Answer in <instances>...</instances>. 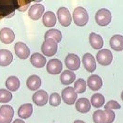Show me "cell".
<instances>
[{"instance_id": "6da1fadb", "label": "cell", "mask_w": 123, "mask_h": 123, "mask_svg": "<svg viewBox=\"0 0 123 123\" xmlns=\"http://www.w3.org/2000/svg\"><path fill=\"white\" fill-rule=\"evenodd\" d=\"M115 113L111 109L97 110L92 115L94 123H112L115 119Z\"/></svg>"}, {"instance_id": "7a4b0ae2", "label": "cell", "mask_w": 123, "mask_h": 123, "mask_svg": "<svg viewBox=\"0 0 123 123\" xmlns=\"http://www.w3.org/2000/svg\"><path fill=\"white\" fill-rule=\"evenodd\" d=\"M73 19L76 25L84 26L88 23L89 16L85 8L78 7L75 8L73 12Z\"/></svg>"}, {"instance_id": "3957f363", "label": "cell", "mask_w": 123, "mask_h": 123, "mask_svg": "<svg viewBox=\"0 0 123 123\" xmlns=\"http://www.w3.org/2000/svg\"><path fill=\"white\" fill-rule=\"evenodd\" d=\"M112 19L111 13L107 9L101 8L98 10L95 15V19L98 25L100 26L107 25Z\"/></svg>"}, {"instance_id": "277c9868", "label": "cell", "mask_w": 123, "mask_h": 123, "mask_svg": "<svg viewBox=\"0 0 123 123\" xmlns=\"http://www.w3.org/2000/svg\"><path fill=\"white\" fill-rule=\"evenodd\" d=\"M58 43L52 38H47L41 46L42 52L48 57L54 56L57 51Z\"/></svg>"}, {"instance_id": "5b68a950", "label": "cell", "mask_w": 123, "mask_h": 123, "mask_svg": "<svg viewBox=\"0 0 123 123\" xmlns=\"http://www.w3.org/2000/svg\"><path fill=\"white\" fill-rule=\"evenodd\" d=\"M96 57L98 63L102 66H108L112 62V53L106 49L100 50L97 53Z\"/></svg>"}, {"instance_id": "8992f818", "label": "cell", "mask_w": 123, "mask_h": 123, "mask_svg": "<svg viewBox=\"0 0 123 123\" xmlns=\"http://www.w3.org/2000/svg\"><path fill=\"white\" fill-rule=\"evenodd\" d=\"M62 96L65 103L69 105H72L76 101L77 98V94L74 88L68 86L62 91Z\"/></svg>"}, {"instance_id": "52a82bcc", "label": "cell", "mask_w": 123, "mask_h": 123, "mask_svg": "<svg viewBox=\"0 0 123 123\" xmlns=\"http://www.w3.org/2000/svg\"><path fill=\"white\" fill-rule=\"evenodd\" d=\"M59 23L63 26H68L71 23L72 18L69 10L65 7H61L57 11Z\"/></svg>"}, {"instance_id": "ba28073f", "label": "cell", "mask_w": 123, "mask_h": 123, "mask_svg": "<svg viewBox=\"0 0 123 123\" xmlns=\"http://www.w3.org/2000/svg\"><path fill=\"white\" fill-rule=\"evenodd\" d=\"M14 49L16 55L20 59H26L30 55V50L24 42H18L16 43Z\"/></svg>"}, {"instance_id": "9c48e42d", "label": "cell", "mask_w": 123, "mask_h": 123, "mask_svg": "<svg viewBox=\"0 0 123 123\" xmlns=\"http://www.w3.org/2000/svg\"><path fill=\"white\" fill-rule=\"evenodd\" d=\"M65 63L69 69L73 71L77 70L80 67V58L75 54L70 53L65 58Z\"/></svg>"}, {"instance_id": "30bf717a", "label": "cell", "mask_w": 123, "mask_h": 123, "mask_svg": "<svg viewBox=\"0 0 123 123\" xmlns=\"http://www.w3.org/2000/svg\"><path fill=\"white\" fill-rule=\"evenodd\" d=\"M45 10V8L43 4L36 3L32 5L30 8L28 15L32 19L37 20L40 18Z\"/></svg>"}, {"instance_id": "8fae6325", "label": "cell", "mask_w": 123, "mask_h": 123, "mask_svg": "<svg viewBox=\"0 0 123 123\" xmlns=\"http://www.w3.org/2000/svg\"><path fill=\"white\" fill-rule=\"evenodd\" d=\"M62 63L60 60L52 59L48 62L47 70L51 74H57L62 70Z\"/></svg>"}, {"instance_id": "7c38bea8", "label": "cell", "mask_w": 123, "mask_h": 123, "mask_svg": "<svg viewBox=\"0 0 123 123\" xmlns=\"http://www.w3.org/2000/svg\"><path fill=\"white\" fill-rule=\"evenodd\" d=\"M82 63L86 70L89 72H93L96 70V64L95 58L90 53L84 54L82 57Z\"/></svg>"}, {"instance_id": "4fadbf2b", "label": "cell", "mask_w": 123, "mask_h": 123, "mask_svg": "<svg viewBox=\"0 0 123 123\" xmlns=\"http://www.w3.org/2000/svg\"><path fill=\"white\" fill-rule=\"evenodd\" d=\"M33 102L37 106H42L46 105L48 100V93L44 90H39L33 95Z\"/></svg>"}, {"instance_id": "5bb4252c", "label": "cell", "mask_w": 123, "mask_h": 123, "mask_svg": "<svg viewBox=\"0 0 123 123\" xmlns=\"http://www.w3.org/2000/svg\"><path fill=\"white\" fill-rule=\"evenodd\" d=\"M14 38V33L11 29L4 27L0 30V40L3 43L11 44L13 42Z\"/></svg>"}, {"instance_id": "9a60e30c", "label": "cell", "mask_w": 123, "mask_h": 123, "mask_svg": "<svg viewBox=\"0 0 123 123\" xmlns=\"http://www.w3.org/2000/svg\"><path fill=\"white\" fill-rule=\"evenodd\" d=\"M87 85L91 90L98 91L102 87V81L101 78L98 75L92 74L87 79Z\"/></svg>"}, {"instance_id": "2e32d148", "label": "cell", "mask_w": 123, "mask_h": 123, "mask_svg": "<svg viewBox=\"0 0 123 123\" xmlns=\"http://www.w3.org/2000/svg\"><path fill=\"white\" fill-rule=\"evenodd\" d=\"M109 44L111 48L117 51L123 50V36L121 35H114L110 38Z\"/></svg>"}, {"instance_id": "e0dca14e", "label": "cell", "mask_w": 123, "mask_h": 123, "mask_svg": "<svg viewBox=\"0 0 123 123\" xmlns=\"http://www.w3.org/2000/svg\"><path fill=\"white\" fill-rule=\"evenodd\" d=\"M33 111V105L31 103H26L22 105L18 109V114L23 119H27L32 114Z\"/></svg>"}, {"instance_id": "ac0fdd59", "label": "cell", "mask_w": 123, "mask_h": 123, "mask_svg": "<svg viewBox=\"0 0 123 123\" xmlns=\"http://www.w3.org/2000/svg\"><path fill=\"white\" fill-rule=\"evenodd\" d=\"M76 110L81 113L88 112L91 108V105L89 100L86 98H81L75 104Z\"/></svg>"}, {"instance_id": "d6986e66", "label": "cell", "mask_w": 123, "mask_h": 123, "mask_svg": "<svg viewBox=\"0 0 123 123\" xmlns=\"http://www.w3.org/2000/svg\"><path fill=\"white\" fill-rule=\"evenodd\" d=\"M13 60L12 52L7 49H0V66H6L10 65Z\"/></svg>"}, {"instance_id": "ffe728a7", "label": "cell", "mask_w": 123, "mask_h": 123, "mask_svg": "<svg viewBox=\"0 0 123 123\" xmlns=\"http://www.w3.org/2000/svg\"><path fill=\"white\" fill-rule=\"evenodd\" d=\"M30 62L33 66L37 68L43 67L46 63V58L39 53H33L30 58Z\"/></svg>"}, {"instance_id": "44dd1931", "label": "cell", "mask_w": 123, "mask_h": 123, "mask_svg": "<svg viewBox=\"0 0 123 123\" xmlns=\"http://www.w3.org/2000/svg\"><path fill=\"white\" fill-rule=\"evenodd\" d=\"M26 85L30 90L32 91L37 90L41 86V79L38 75H31L27 80Z\"/></svg>"}, {"instance_id": "7402d4cb", "label": "cell", "mask_w": 123, "mask_h": 123, "mask_svg": "<svg viewBox=\"0 0 123 123\" xmlns=\"http://www.w3.org/2000/svg\"><path fill=\"white\" fill-rule=\"evenodd\" d=\"M89 42L91 47L95 49H99L103 47V38L100 35L92 32L89 36Z\"/></svg>"}, {"instance_id": "603a6c76", "label": "cell", "mask_w": 123, "mask_h": 123, "mask_svg": "<svg viewBox=\"0 0 123 123\" xmlns=\"http://www.w3.org/2000/svg\"><path fill=\"white\" fill-rule=\"evenodd\" d=\"M56 16L53 12H46L43 16L42 22L46 27H50L54 26L56 25Z\"/></svg>"}, {"instance_id": "cb8c5ba5", "label": "cell", "mask_w": 123, "mask_h": 123, "mask_svg": "<svg viewBox=\"0 0 123 123\" xmlns=\"http://www.w3.org/2000/svg\"><path fill=\"white\" fill-rule=\"evenodd\" d=\"M75 79V73L70 70H64L60 75V81L65 85H69L73 82Z\"/></svg>"}, {"instance_id": "d4e9b609", "label": "cell", "mask_w": 123, "mask_h": 123, "mask_svg": "<svg viewBox=\"0 0 123 123\" xmlns=\"http://www.w3.org/2000/svg\"><path fill=\"white\" fill-rule=\"evenodd\" d=\"M6 87L12 91H17L20 86V81L16 76L9 77L5 83Z\"/></svg>"}, {"instance_id": "484cf974", "label": "cell", "mask_w": 123, "mask_h": 123, "mask_svg": "<svg viewBox=\"0 0 123 123\" xmlns=\"http://www.w3.org/2000/svg\"><path fill=\"white\" fill-rule=\"evenodd\" d=\"M62 34L60 31L57 29H50L48 30L45 35V38H52L57 43L60 42L62 40Z\"/></svg>"}, {"instance_id": "4316f807", "label": "cell", "mask_w": 123, "mask_h": 123, "mask_svg": "<svg viewBox=\"0 0 123 123\" xmlns=\"http://www.w3.org/2000/svg\"><path fill=\"white\" fill-rule=\"evenodd\" d=\"M90 101L93 106L95 108H99L104 103L105 98L101 93H96L91 97Z\"/></svg>"}, {"instance_id": "83f0119b", "label": "cell", "mask_w": 123, "mask_h": 123, "mask_svg": "<svg viewBox=\"0 0 123 123\" xmlns=\"http://www.w3.org/2000/svg\"><path fill=\"white\" fill-rule=\"evenodd\" d=\"M0 114L7 118L12 119L14 115V110L10 105H2L0 107Z\"/></svg>"}, {"instance_id": "f1b7e54d", "label": "cell", "mask_w": 123, "mask_h": 123, "mask_svg": "<svg viewBox=\"0 0 123 123\" xmlns=\"http://www.w3.org/2000/svg\"><path fill=\"white\" fill-rule=\"evenodd\" d=\"M74 86V89L76 92L82 93L86 91V84L84 79L79 78L75 82Z\"/></svg>"}, {"instance_id": "f546056e", "label": "cell", "mask_w": 123, "mask_h": 123, "mask_svg": "<svg viewBox=\"0 0 123 123\" xmlns=\"http://www.w3.org/2000/svg\"><path fill=\"white\" fill-rule=\"evenodd\" d=\"M12 95L11 92L4 89H0V102H9L12 100Z\"/></svg>"}, {"instance_id": "4dcf8cb0", "label": "cell", "mask_w": 123, "mask_h": 123, "mask_svg": "<svg viewBox=\"0 0 123 123\" xmlns=\"http://www.w3.org/2000/svg\"><path fill=\"white\" fill-rule=\"evenodd\" d=\"M61 102V98L57 92L52 93L49 97V103L52 106H58Z\"/></svg>"}, {"instance_id": "1f68e13d", "label": "cell", "mask_w": 123, "mask_h": 123, "mask_svg": "<svg viewBox=\"0 0 123 123\" xmlns=\"http://www.w3.org/2000/svg\"><path fill=\"white\" fill-rule=\"evenodd\" d=\"M121 105L117 101L114 100H110L104 106L105 109H120Z\"/></svg>"}, {"instance_id": "d6a6232c", "label": "cell", "mask_w": 123, "mask_h": 123, "mask_svg": "<svg viewBox=\"0 0 123 123\" xmlns=\"http://www.w3.org/2000/svg\"><path fill=\"white\" fill-rule=\"evenodd\" d=\"M12 119L7 118L0 114V123H10Z\"/></svg>"}, {"instance_id": "836d02e7", "label": "cell", "mask_w": 123, "mask_h": 123, "mask_svg": "<svg viewBox=\"0 0 123 123\" xmlns=\"http://www.w3.org/2000/svg\"><path fill=\"white\" fill-rule=\"evenodd\" d=\"M12 123H25V122L24 121H23L22 119H16L13 121Z\"/></svg>"}, {"instance_id": "e575fe53", "label": "cell", "mask_w": 123, "mask_h": 123, "mask_svg": "<svg viewBox=\"0 0 123 123\" xmlns=\"http://www.w3.org/2000/svg\"><path fill=\"white\" fill-rule=\"evenodd\" d=\"M73 123H86L81 120H76L74 121L73 122Z\"/></svg>"}, {"instance_id": "d590c367", "label": "cell", "mask_w": 123, "mask_h": 123, "mask_svg": "<svg viewBox=\"0 0 123 123\" xmlns=\"http://www.w3.org/2000/svg\"><path fill=\"white\" fill-rule=\"evenodd\" d=\"M121 99L122 100V101H123V90L122 91L121 94Z\"/></svg>"}]
</instances>
